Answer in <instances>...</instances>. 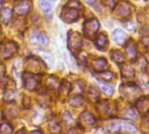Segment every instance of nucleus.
Returning a JSON list of instances; mask_svg holds the SVG:
<instances>
[{
	"label": "nucleus",
	"mask_w": 149,
	"mask_h": 134,
	"mask_svg": "<svg viewBox=\"0 0 149 134\" xmlns=\"http://www.w3.org/2000/svg\"><path fill=\"white\" fill-rule=\"evenodd\" d=\"M76 133H77V132H76V131H74V130H71V131H69V132H68L66 134H77Z\"/></svg>",
	"instance_id": "72a5a7b5"
},
{
	"label": "nucleus",
	"mask_w": 149,
	"mask_h": 134,
	"mask_svg": "<svg viewBox=\"0 0 149 134\" xmlns=\"http://www.w3.org/2000/svg\"><path fill=\"white\" fill-rule=\"evenodd\" d=\"M108 44L107 37L105 34H100L95 39V45L100 50H104Z\"/></svg>",
	"instance_id": "f8f14e48"
},
{
	"label": "nucleus",
	"mask_w": 149,
	"mask_h": 134,
	"mask_svg": "<svg viewBox=\"0 0 149 134\" xmlns=\"http://www.w3.org/2000/svg\"><path fill=\"white\" fill-rule=\"evenodd\" d=\"M0 33H1V27H0Z\"/></svg>",
	"instance_id": "58836bf2"
},
{
	"label": "nucleus",
	"mask_w": 149,
	"mask_h": 134,
	"mask_svg": "<svg viewBox=\"0 0 149 134\" xmlns=\"http://www.w3.org/2000/svg\"><path fill=\"white\" fill-rule=\"evenodd\" d=\"M59 85H60L58 78H56L53 76H51L46 79V86L50 89H57L59 87Z\"/></svg>",
	"instance_id": "aec40b11"
},
{
	"label": "nucleus",
	"mask_w": 149,
	"mask_h": 134,
	"mask_svg": "<svg viewBox=\"0 0 149 134\" xmlns=\"http://www.w3.org/2000/svg\"><path fill=\"white\" fill-rule=\"evenodd\" d=\"M12 10L10 8H3L0 10V20L3 24H8L12 18Z\"/></svg>",
	"instance_id": "9b49d317"
},
{
	"label": "nucleus",
	"mask_w": 149,
	"mask_h": 134,
	"mask_svg": "<svg viewBox=\"0 0 149 134\" xmlns=\"http://www.w3.org/2000/svg\"><path fill=\"white\" fill-rule=\"evenodd\" d=\"M100 28V23L96 18H92L90 20H87L83 26L84 33L86 37H92L95 35V33L98 31Z\"/></svg>",
	"instance_id": "39448f33"
},
{
	"label": "nucleus",
	"mask_w": 149,
	"mask_h": 134,
	"mask_svg": "<svg viewBox=\"0 0 149 134\" xmlns=\"http://www.w3.org/2000/svg\"><path fill=\"white\" fill-rule=\"evenodd\" d=\"M2 5H3V2L0 1V9H1V7H2Z\"/></svg>",
	"instance_id": "e433bc0d"
},
{
	"label": "nucleus",
	"mask_w": 149,
	"mask_h": 134,
	"mask_svg": "<svg viewBox=\"0 0 149 134\" xmlns=\"http://www.w3.org/2000/svg\"><path fill=\"white\" fill-rule=\"evenodd\" d=\"M50 97H48L45 93H43L38 97V102L45 107V105H49L50 104Z\"/></svg>",
	"instance_id": "393cba45"
},
{
	"label": "nucleus",
	"mask_w": 149,
	"mask_h": 134,
	"mask_svg": "<svg viewBox=\"0 0 149 134\" xmlns=\"http://www.w3.org/2000/svg\"><path fill=\"white\" fill-rule=\"evenodd\" d=\"M84 99L80 96H75L69 99V105L72 107H79L83 105Z\"/></svg>",
	"instance_id": "412c9836"
},
{
	"label": "nucleus",
	"mask_w": 149,
	"mask_h": 134,
	"mask_svg": "<svg viewBox=\"0 0 149 134\" xmlns=\"http://www.w3.org/2000/svg\"><path fill=\"white\" fill-rule=\"evenodd\" d=\"M99 85H100V89L107 94V95H108V96H111L113 93V88L111 87V86H109V85H104V84H101V83H100L99 84Z\"/></svg>",
	"instance_id": "bb28decb"
},
{
	"label": "nucleus",
	"mask_w": 149,
	"mask_h": 134,
	"mask_svg": "<svg viewBox=\"0 0 149 134\" xmlns=\"http://www.w3.org/2000/svg\"><path fill=\"white\" fill-rule=\"evenodd\" d=\"M48 130L52 134H60L62 132V126L55 118H52L48 121Z\"/></svg>",
	"instance_id": "1a4fd4ad"
},
{
	"label": "nucleus",
	"mask_w": 149,
	"mask_h": 134,
	"mask_svg": "<svg viewBox=\"0 0 149 134\" xmlns=\"http://www.w3.org/2000/svg\"><path fill=\"white\" fill-rule=\"evenodd\" d=\"M148 134H149V133H148Z\"/></svg>",
	"instance_id": "a19ab883"
},
{
	"label": "nucleus",
	"mask_w": 149,
	"mask_h": 134,
	"mask_svg": "<svg viewBox=\"0 0 149 134\" xmlns=\"http://www.w3.org/2000/svg\"><path fill=\"white\" fill-rule=\"evenodd\" d=\"M1 119H2V113L0 112V120H1Z\"/></svg>",
	"instance_id": "4c0bfd02"
},
{
	"label": "nucleus",
	"mask_w": 149,
	"mask_h": 134,
	"mask_svg": "<svg viewBox=\"0 0 149 134\" xmlns=\"http://www.w3.org/2000/svg\"><path fill=\"white\" fill-rule=\"evenodd\" d=\"M38 85V80L36 78H28L24 82L25 89L30 91V92H33L34 90H36Z\"/></svg>",
	"instance_id": "f3484780"
},
{
	"label": "nucleus",
	"mask_w": 149,
	"mask_h": 134,
	"mask_svg": "<svg viewBox=\"0 0 149 134\" xmlns=\"http://www.w3.org/2000/svg\"><path fill=\"white\" fill-rule=\"evenodd\" d=\"M137 108L141 112H148L149 111V99H141L138 100Z\"/></svg>",
	"instance_id": "2eb2a0df"
},
{
	"label": "nucleus",
	"mask_w": 149,
	"mask_h": 134,
	"mask_svg": "<svg viewBox=\"0 0 149 134\" xmlns=\"http://www.w3.org/2000/svg\"><path fill=\"white\" fill-rule=\"evenodd\" d=\"M31 134H43L40 131H38V130H37V131H33L32 133Z\"/></svg>",
	"instance_id": "473e14b6"
},
{
	"label": "nucleus",
	"mask_w": 149,
	"mask_h": 134,
	"mask_svg": "<svg viewBox=\"0 0 149 134\" xmlns=\"http://www.w3.org/2000/svg\"><path fill=\"white\" fill-rule=\"evenodd\" d=\"M16 134H25L24 133H23V132H18V133H17Z\"/></svg>",
	"instance_id": "c9c22d12"
},
{
	"label": "nucleus",
	"mask_w": 149,
	"mask_h": 134,
	"mask_svg": "<svg viewBox=\"0 0 149 134\" xmlns=\"http://www.w3.org/2000/svg\"><path fill=\"white\" fill-rule=\"evenodd\" d=\"M79 10L72 7H65L61 13V18L66 23L74 22L79 18Z\"/></svg>",
	"instance_id": "423d86ee"
},
{
	"label": "nucleus",
	"mask_w": 149,
	"mask_h": 134,
	"mask_svg": "<svg viewBox=\"0 0 149 134\" xmlns=\"http://www.w3.org/2000/svg\"><path fill=\"white\" fill-rule=\"evenodd\" d=\"M16 98H17V92L11 89H8L5 91L4 95H3V99L5 101L10 102V101H13Z\"/></svg>",
	"instance_id": "5701e85b"
},
{
	"label": "nucleus",
	"mask_w": 149,
	"mask_h": 134,
	"mask_svg": "<svg viewBox=\"0 0 149 134\" xmlns=\"http://www.w3.org/2000/svg\"><path fill=\"white\" fill-rule=\"evenodd\" d=\"M62 119L64 120V122L65 124H71V123L73 122V119H72V115L67 111H65L64 113H62Z\"/></svg>",
	"instance_id": "cd10ccee"
},
{
	"label": "nucleus",
	"mask_w": 149,
	"mask_h": 134,
	"mask_svg": "<svg viewBox=\"0 0 149 134\" xmlns=\"http://www.w3.org/2000/svg\"><path fill=\"white\" fill-rule=\"evenodd\" d=\"M107 130L112 133L120 132H126L127 133L134 134L136 132V127L129 122L127 121H116L107 126Z\"/></svg>",
	"instance_id": "f257e3e1"
},
{
	"label": "nucleus",
	"mask_w": 149,
	"mask_h": 134,
	"mask_svg": "<svg viewBox=\"0 0 149 134\" xmlns=\"http://www.w3.org/2000/svg\"><path fill=\"white\" fill-rule=\"evenodd\" d=\"M40 9L44 11V12H48L51 10V4L47 2V1H40L38 3Z\"/></svg>",
	"instance_id": "c85d7f7f"
},
{
	"label": "nucleus",
	"mask_w": 149,
	"mask_h": 134,
	"mask_svg": "<svg viewBox=\"0 0 149 134\" xmlns=\"http://www.w3.org/2000/svg\"><path fill=\"white\" fill-rule=\"evenodd\" d=\"M121 74L125 76L126 78H133L134 76V71L130 65H126L121 70Z\"/></svg>",
	"instance_id": "4be33fe9"
},
{
	"label": "nucleus",
	"mask_w": 149,
	"mask_h": 134,
	"mask_svg": "<svg viewBox=\"0 0 149 134\" xmlns=\"http://www.w3.org/2000/svg\"><path fill=\"white\" fill-rule=\"evenodd\" d=\"M95 134H105V133H104V132H103L101 129H100V130H98V131L96 132V133Z\"/></svg>",
	"instance_id": "f704fd0d"
},
{
	"label": "nucleus",
	"mask_w": 149,
	"mask_h": 134,
	"mask_svg": "<svg viewBox=\"0 0 149 134\" xmlns=\"http://www.w3.org/2000/svg\"><path fill=\"white\" fill-rule=\"evenodd\" d=\"M80 121L83 125H86V126H92L95 123L96 119H95V117L90 113V112H83L80 117Z\"/></svg>",
	"instance_id": "9d476101"
},
{
	"label": "nucleus",
	"mask_w": 149,
	"mask_h": 134,
	"mask_svg": "<svg viewBox=\"0 0 149 134\" xmlns=\"http://www.w3.org/2000/svg\"><path fill=\"white\" fill-rule=\"evenodd\" d=\"M32 7V3L30 1H22L18 2L16 5V13L17 15H24L31 11Z\"/></svg>",
	"instance_id": "6e6552de"
},
{
	"label": "nucleus",
	"mask_w": 149,
	"mask_h": 134,
	"mask_svg": "<svg viewBox=\"0 0 149 134\" xmlns=\"http://www.w3.org/2000/svg\"><path fill=\"white\" fill-rule=\"evenodd\" d=\"M13 129L10 124L3 123L0 125V134H12Z\"/></svg>",
	"instance_id": "b1692460"
},
{
	"label": "nucleus",
	"mask_w": 149,
	"mask_h": 134,
	"mask_svg": "<svg viewBox=\"0 0 149 134\" xmlns=\"http://www.w3.org/2000/svg\"><path fill=\"white\" fill-rule=\"evenodd\" d=\"M18 46L13 41H6L0 44V56L4 59L10 58L17 51Z\"/></svg>",
	"instance_id": "f03ea898"
},
{
	"label": "nucleus",
	"mask_w": 149,
	"mask_h": 134,
	"mask_svg": "<svg viewBox=\"0 0 149 134\" xmlns=\"http://www.w3.org/2000/svg\"><path fill=\"white\" fill-rule=\"evenodd\" d=\"M124 117H126L127 119H133V120H136L138 119V116L137 114L135 113V112L132 109H127L125 111V113H124Z\"/></svg>",
	"instance_id": "a878e982"
},
{
	"label": "nucleus",
	"mask_w": 149,
	"mask_h": 134,
	"mask_svg": "<svg viewBox=\"0 0 149 134\" xmlns=\"http://www.w3.org/2000/svg\"><path fill=\"white\" fill-rule=\"evenodd\" d=\"M111 58L117 64H122L125 62V57L123 53L119 50H113L111 51Z\"/></svg>",
	"instance_id": "dca6fc26"
},
{
	"label": "nucleus",
	"mask_w": 149,
	"mask_h": 134,
	"mask_svg": "<svg viewBox=\"0 0 149 134\" xmlns=\"http://www.w3.org/2000/svg\"><path fill=\"white\" fill-rule=\"evenodd\" d=\"M127 36L125 32L121 30H115L113 31V39L118 44H121L126 41Z\"/></svg>",
	"instance_id": "4468645a"
},
{
	"label": "nucleus",
	"mask_w": 149,
	"mask_h": 134,
	"mask_svg": "<svg viewBox=\"0 0 149 134\" xmlns=\"http://www.w3.org/2000/svg\"><path fill=\"white\" fill-rule=\"evenodd\" d=\"M30 41L34 44H38V45H41V46H45L48 44V37L40 32H35L33 34L31 35L30 37Z\"/></svg>",
	"instance_id": "0eeeda50"
},
{
	"label": "nucleus",
	"mask_w": 149,
	"mask_h": 134,
	"mask_svg": "<svg viewBox=\"0 0 149 134\" xmlns=\"http://www.w3.org/2000/svg\"><path fill=\"white\" fill-rule=\"evenodd\" d=\"M113 77V73H112L111 72H104L100 73V78H101V79L106 80V81H110V80H112Z\"/></svg>",
	"instance_id": "2f4dec72"
},
{
	"label": "nucleus",
	"mask_w": 149,
	"mask_h": 134,
	"mask_svg": "<svg viewBox=\"0 0 149 134\" xmlns=\"http://www.w3.org/2000/svg\"><path fill=\"white\" fill-rule=\"evenodd\" d=\"M81 44H82V37H81L80 34L77 31L69 32L68 45H69L70 50L72 52H75L78 50H79Z\"/></svg>",
	"instance_id": "20e7f679"
},
{
	"label": "nucleus",
	"mask_w": 149,
	"mask_h": 134,
	"mask_svg": "<svg viewBox=\"0 0 149 134\" xmlns=\"http://www.w3.org/2000/svg\"><path fill=\"white\" fill-rule=\"evenodd\" d=\"M107 59L104 58H97L93 60V66L97 72L103 71V69L107 66Z\"/></svg>",
	"instance_id": "ddd939ff"
},
{
	"label": "nucleus",
	"mask_w": 149,
	"mask_h": 134,
	"mask_svg": "<svg viewBox=\"0 0 149 134\" xmlns=\"http://www.w3.org/2000/svg\"><path fill=\"white\" fill-rule=\"evenodd\" d=\"M126 51H127V55H128V57H129L130 59L135 58L136 53H137L135 44H134V43H132V42H131V43H128V44H127V46H126Z\"/></svg>",
	"instance_id": "a211bd4d"
},
{
	"label": "nucleus",
	"mask_w": 149,
	"mask_h": 134,
	"mask_svg": "<svg viewBox=\"0 0 149 134\" xmlns=\"http://www.w3.org/2000/svg\"><path fill=\"white\" fill-rule=\"evenodd\" d=\"M25 67H26L27 71H29L31 72L38 73L45 70V65L43 64V62L39 58L31 57L27 59V62L25 63Z\"/></svg>",
	"instance_id": "7ed1b4c3"
},
{
	"label": "nucleus",
	"mask_w": 149,
	"mask_h": 134,
	"mask_svg": "<svg viewBox=\"0 0 149 134\" xmlns=\"http://www.w3.org/2000/svg\"><path fill=\"white\" fill-rule=\"evenodd\" d=\"M88 96H89V98H90L91 99L95 100V99H98V97L100 96V94H99V92H98L94 87H90L89 92H88Z\"/></svg>",
	"instance_id": "c756f323"
},
{
	"label": "nucleus",
	"mask_w": 149,
	"mask_h": 134,
	"mask_svg": "<svg viewBox=\"0 0 149 134\" xmlns=\"http://www.w3.org/2000/svg\"><path fill=\"white\" fill-rule=\"evenodd\" d=\"M148 48H149V47H148ZM148 53H149V50H148Z\"/></svg>",
	"instance_id": "ea45409f"
},
{
	"label": "nucleus",
	"mask_w": 149,
	"mask_h": 134,
	"mask_svg": "<svg viewBox=\"0 0 149 134\" xmlns=\"http://www.w3.org/2000/svg\"><path fill=\"white\" fill-rule=\"evenodd\" d=\"M7 81V78L5 77V68L4 65L0 64V82L5 83Z\"/></svg>",
	"instance_id": "7c9ffc66"
},
{
	"label": "nucleus",
	"mask_w": 149,
	"mask_h": 134,
	"mask_svg": "<svg viewBox=\"0 0 149 134\" xmlns=\"http://www.w3.org/2000/svg\"><path fill=\"white\" fill-rule=\"evenodd\" d=\"M116 13H117L118 16H120L121 17H126L130 14V8L127 4H121L117 9Z\"/></svg>",
	"instance_id": "6ab92c4d"
}]
</instances>
